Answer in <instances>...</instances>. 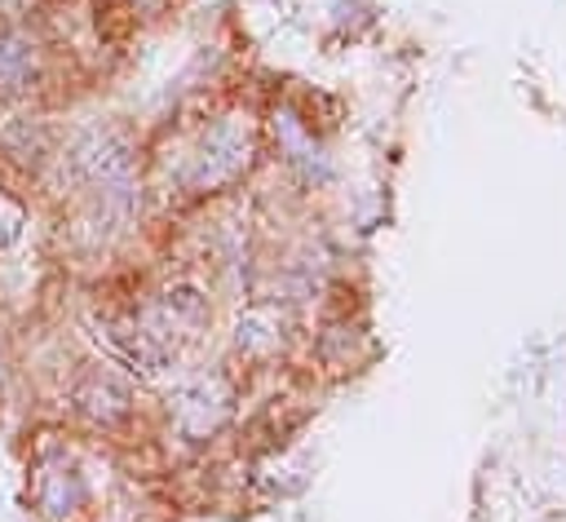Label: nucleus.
I'll return each mask as SVG.
<instances>
[{"mask_svg": "<svg viewBox=\"0 0 566 522\" xmlns=\"http://www.w3.org/2000/svg\"><path fill=\"white\" fill-rule=\"evenodd\" d=\"M35 500H40V509H44L53 522H66V518L80 509L84 482H80V473H75V464H71L66 456H49V460L40 464V473H35Z\"/></svg>", "mask_w": 566, "mask_h": 522, "instance_id": "1", "label": "nucleus"}, {"mask_svg": "<svg viewBox=\"0 0 566 522\" xmlns=\"http://www.w3.org/2000/svg\"><path fill=\"white\" fill-rule=\"evenodd\" d=\"M35 80V49L22 35H0V102L18 97Z\"/></svg>", "mask_w": 566, "mask_h": 522, "instance_id": "2", "label": "nucleus"}, {"mask_svg": "<svg viewBox=\"0 0 566 522\" xmlns=\"http://www.w3.org/2000/svg\"><path fill=\"white\" fill-rule=\"evenodd\" d=\"M71 164H75L80 177H111V173L124 164V155H119V146H115L111 137H84V142L71 150Z\"/></svg>", "mask_w": 566, "mask_h": 522, "instance_id": "3", "label": "nucleus"}, {"mask_svg": "<svg viewBox=\"0 0 566 522\" xmlns=\"http://www.w3.org/2000/svg\"><path fill=\"white\" fill-rule=\"evenodd\" d=\"M22 226H27V208H22L18 199H9V195L0 190V248H9V243H18V234H22Z\"/></svg>", "mask_w": 566, "mask_h": 522, "instance_id": "4", "label": "nucleus"}]
</instances>
